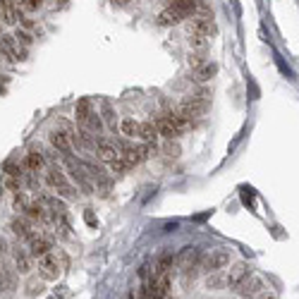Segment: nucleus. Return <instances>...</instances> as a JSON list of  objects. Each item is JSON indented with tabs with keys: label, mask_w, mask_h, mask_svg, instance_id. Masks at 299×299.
<instances>
[{
	"label": "nucleus",
	"mask_w": 299,
	"mask_h": 299,
	"mask_svg": "<svg viewBox=\"0 0 299 299\" xmlns=\"http://www.w3.org/2000/svg\"><path fill=\"white\" fill-rule=\"evenodd\" d=\"M62 268H67V256H65L62 251H57V254H51V251H48V254L41 256V261H38V275H41V280L53 282L60 278Z\"/></svg>",
	"instance_id": "nucleus-1"
},
{
	"label": "nucleus",
	"mask_w": 299,
	"mask_h": 299,
	"mask_svg": "<svg viewBox=\"0 0 299 299\" xmlns=\"http://www.w3.org/2000/svg\"><path fill=\"white\" fill-rule=\"evenodd\" d=\"M189 120H185V117H180L177 112H168V115H163V117H158L156 120V127H158V134L161 136H165V139H177L182 132L187 130Z\"/></svg>",
	"instance_id": "nucleus-2"
},
{
	"label": "nucleus",
	"mask_w": 299,
	"mask_h": 299,
	"mask_svg": "<svg viewBox=\"0 0 299 299\" xmlns=\"http://www.w3.org/2000/svg\"><path fill=\"white\" fill-rule=\"evenodd\" d=\"M208 106H211V101L208 98H201V96H189V98H185L180 106H177V115L180 117H185V120H196V117H204L206 112H208Z\"/></svg>",
	"instance_id": "nucleus-3"
},
{
	"label": "nucleus",
	"mask_w": 299,
	"mask_h": 299,
	"mask_svg": "<svg viewBox=\"0 0 299 299\" xmlns=\"http://www.w3.org/2000/svg\"><path fill=\"white\" fill-rule=\"evenodd\" d=\"M46 185L57 189V194H62V196H70L72 194V189L67 185V177H65V172L60 168H51L46 172Z\"/></svg>",
	"instance_id": "nucleus-4"
},
{
	"label": "nucleus",
	"mask_w": 299,
	"mask_h": 299,
	"mask_svg": "<svg viewBox=\"0 0 299 299\" xmlns=\"http://www.w3.org/2000/svg\"><path fill=\"white\" fill-rule=\"evenodd\" d=\"M230 263V251L227 249H216V251H211L208 256L204 259V271H208V273H216V271H220V268H225Z\"/></svg>",
	"instance_id": "nucleus-5"
},
{
	"label": "nucleus",
	"mask_w": 299,
	"mask_h": 299,
	"mask_svg": "<svg viewBox=\"0 0 299 299\" xmlns=\"http://www.w3.org/2000/svg\"><path fill=\"white\" fill-rule=\"evenodd\" d=\"M235 290H237V295H240V297H244V299L256 297V295H261V290H263V280H261V278H256V275H251V273H249V275H246V278H244V280L240 282V285H237Z\"/></svg>",
	"instance_id": "nucleus-6"
},
{
	"label": "nucleus",
	"mask_w": 299,
	"mask_h": 299,
	"mask_svg": "<svg viewBox=\"0 0 299 299\" xmlns=\"http://www.w3.org/2000/svg\"><path fill=\"white\" fill-rule=\"evenodd\" d=\"M51 249H53V242H51V240L41 237V235H36V232L29 237V256H34V259H41V256H46Z\"/></svg>",
	"instance_id": "nucleus-7"
},
{
	"label": "nucleus",
	"mask_w": 299,
	"mask_h": 299,
	"mask_svg": "<svg viewBox=\"0 0 299 299\" xmlns=\"http://www.w3.org/2000/svg\"><path fill=\"white\" fill-rule=\"evenodd\" d=\"M189 34H201V36H211V34H216V24H213V19L201 15V17H191L189 22Z\"/></svg>",
	"instance_id": "nucleus-8"
},
{
	"label": "nucleus",
	"mask_w": 299,
	"mask_h": 299,
	"mask_svg": "<svg viewBox=\"0 0 299 299\" xmlns=\"http://www.w3.org/2000/svg\"><path fill=\"white\" fill-rule=\"evenodd\" d=\"M15 273H17V271L2 268V266H0V292H2V295H12V292H15V287H17Z\"/></svg>",
	"instance_id": "nucleus-9"
},
{
	"label": "nucleus",
	"mask_w": 299,
	"mask_h": 299,
	"mask_svg": "<svg viewBox=\"0 0 299 299\" xmlns=\"http://www.w3.org/2000/svg\"><path fill=\"white\" fill-rule=\"evenodd\" d=\"M51 146L55 151H60V153H72V141H70V136L65 134V132H60V130H55V132H51Z\"/></svg>",
	"instance_id": "nucleus-10"
},
{
	"label": "nucleus",
	"mask_w": 299,
	"mask_h": 299,
	"mask_svg": "<svg viewBox=\"0 0 299 299\" xmlns=\"http://www.w3.org/2000/svg\"><path fill=\"white\" fill-rule=\"evenodd\" d=\"M168 7L170 10H175L182 19H187V17H191L194 10H196V0H170Z\"/></svg>",
	"instance_id": "nucleus-11"
},
{
	"label": "nucleus",
	"mask_w": 299,
	"mask_h": 299,
	"mask_svg": "<svg viewBox=\"0 0 299 299\" xmlns=\"http://www.w3.org/2000/svg\"><path fill=\"white\" fill-rule=\"evenodd\" d=\"M0 19L5 24L17 22V0H0Z\"/></svg>",
	"instance_id": "nucleus-12"
},
{
	"label": "nucleus",
	"mask_w": 299,
	"mask_h": 299,
	"mask_svg": "<svg viewBox=\"0 0 299 299\" xmlns=\"http://www.w3.org/2000/svg\"><path fill=\"white\" fill-rule=\"evenodd\" d=\"M216 75H218V65H216V62L204 60L199 67H194V79H196V82H208V79H213Z\"/></svg>",
	"instance_id": "nucleus-13"
},
{
	"label": "nucleus",
	"mask_w": 299,
	"mask_h": 299,
	"mask_svg": "<svg viewBox=\"0 0 299 299\" xmlns=\"http://www.w3.org/2000/svg\"><path fill=\"white\" fill-rule=\"evenodd\" d=\"M246 275H249V266H246V263H237V266L230 268V273H227V287L235 290Z\"/></svg>",
	"instance_id": "nucleus-14"
},
{
	"label": "nucleus",
	"mask_w": 299,
	"mask_h": 299,
	"mask_svg": "<svg viewBox=\"0 0 299 299\" xmlns=\"http://www.w3.org/2000/svg\"><path fill=\"white\" fill-rule=\"evenodd\" d=\"M96 156H98V161H103V163H112L120 153H117V149H115L112 144L98 141V144H96Z\"/></svg>",
	"instance_id": "nucleus-15"
},
{
	"label": "nucleus",
	"mask_w": 299,
	"mask_h": 299,
	"mask_svg": "<svg viewBox=\"0 0 299 299\" xmlns=\"http://www.w3.org/2000/svg\"><path fill=\"white\" fill-rule=\"evenodd\" d=\"M139 136H141L146 144H156V139L161 136V134H158V127H156V122H153V120L141 122V125H139Z\"/></svg>",
	"instance_id": "nucleus-16"
},
{
	"label": "nucleus",
	"mask_w": 299,
	"mask_h": 299,
	"mask_svg": "<svg viewBox=\"0 0 299 299\" xmlns=\"http://www.w3.org/2000/svg\"><path fill=\"white\" fill-rule=\"evenodd\" d=\"M43 165H46V161H43V156H41L38 151L27 153V158H24V168L29 170V172H38V170H43Z\"/></svg>",
	"instance_id": "nucleus-17"
},
{
	"label": "nucleus",
	"mask_w": 299,
	"mask_h": 299,
	"mask_svg": "<svg viewBox=\"0 0 299 299\" xmlns=\"http://www.w3.org/2000/svg\"><path fill=\"white\" fill-rule=\"evenodd\" d=\"M89 112H91V101L89 98H79L77 101V106H75V117H77V122H86V117H89Z\"/></svg>",
	"instance_id": "nucleus-18"
},
{
	"label": "nucleus",
	"mask_w": 299,
	"mask_h": 299,
	"mask_svg": "<svg viewBox=\"0 0 299 299\" xmlns=\"http://www.w3.org/2000/svg\"><path fill=\"white\" fill-rule=\"evenodd\" d=\"M139 125H141V122H136V120H134V117H125V120H122V122H120V132H122V134H125V136H139Z\"/></svg>",
	"instance_id": "nucleus-19"
},
{
	"label": "nucleus",
	"mask_w": 299,
	"mask_h": 299,
	"mask_svg": "<svg viewBox=\"0 0 299 299\" xmlns=\"http://www.w3.org/2000/svg\"><path fill=\"white\" fill-rule=\"evenodd\" d=\"M182 22V17L175 12V10H170V7H165L161 15H158V24L161 27H172V24H180Z\"/></svg>",
	"instance_id": "nucleus-20"
},
{
	"label": "nucleus",
	"mask_w": 299,
	"mask_h": 299,
	"mask_svg": "<svg viewBox=\"0 0 299 299\" xmlns=\"http://www.w3.org/2000/svg\"><path fill=\"white\" fill-rule=\"evenodd\" d=\"M15 271H17V273H22V275H27V273L31 271L29 254H24V251H17V254H15Z\"/></svg>",
	"instance_id": "nucleus-21"
},
{
	"label": "nucleus",
	"mask_w": 299,
	"mask_h": 299,
	"mask_svg": "<svg viewBox=\"0 0 299 299\" xmlns=\"http://www.w3.org/2000/svg\"><path fill=\"white\" fill-rule=\"evenodd\" d=\"M10 227H12V232H15L17 237H27V240H29V237L34 235V232H31V225L27 223V220H22V218L12 220V225H10Z\"/></svg>",
	"instance_id": "nucleus-22"
},
{
	"label": "nucleus",
	"mask_w": 299,
	"mask_h": 299,
	"mask_svg": "<svg viewBox=\"0 0 299 299\" xmlns=\"http://www.w3.org/2000/svg\"><path fill=\"white\" fill-rule=\"evenodd\" d=\"M189 48H191V51L204 53L206 48H208V36H201V34H189Z\"/></svg>",
	"instance_id": "nucleus-23"
},
{
	"label": "nucleus",
	"mask_w": 299,
	"mask_h": 299,
	"mask_svg": "<svg viewBox=\"0 0 299 299\" xmlns=\"http://www.w3.org/2000/svg\"><path fill=\"white\" fill-rule=\"evenodd\" d=\"M84 125L89 127V132H96V134L103 130V120H101V117H98V112H94V110L89 112V117H86V122H84Z\"/></svg>",
	"instance_id": "nucleus-24"
},
{
	"label": "nucleus",
	"mask_w": 299,
	"mask_h": 299,
	"mask_svg": "<svg viewBox=\"0 0 299 299\" xmlns=\"http://www.w3.org/2000/svg\"><path fill=\"white\" fill-rule=\"evenodd\" d=\"M101 112H103L106 125H108V127H115V110H112L110 101H103V103H101Z\"/></svg>",
	"instance_id": "nucleus-25"
},
{
	"label": "nucleus",
	"mask_w": 299,
	"mask_h": 299,
	"mask_svg": "<svg viewBox=\"0 0 299 299\" xmlns=\"http://www.w3.org/2000/svg\"><path fill=\"white\" fill-rule=\"evenodd\" d=\"M223 285H227V275H208V280H206L208 290H220Z\"/></svg>",
	"instance_id": "nucleus-26"
},
{
	"label": "nucleus",
	"mask_w": 299,
	"mask_h": 299,
	"mask_svg": "<svg viewBox=\"0 0 299 299\" xmlns=\"http://www.w3.org/2000/svg\"><path fill=\"white\" fill-rule=\"evenodd\" d=\"M15 38H17L19 43H24V46H31V41H34V38H31V34H27V31H22V29H17V31H15Z\"/></svg>",
	"instance_id": "nucleus-27"
},
{
	"label": "nucleus",
	"mask_w": 299,
	"mask_h": 299,
	"mask_svg": "<svg viewBox=\"0 0 299 299\" xmlns=\"http://www.w3.org/2000/svg\"><path fill=\"white\" fill-rule=\"evenodd\" d=\"M27 206H29V201H27V196H24V194H15V208H17V211H24V208H27Z\"/></svg>",
	"instance_id": "nucleus-28"
},
{
	"label": "nucleus",
	"mask_w": 299,
	"mask_h": 299,
	"mask_svg": "<svg viewBox=\"0 0 299 299\" xmlns=\"http://www.w3.org/2000/svg\"><path fill=\"white\" fill-rule=\"evenodd\" d=\"M201 62H204V53H199V51H196V53H191V55H189V65H191V70H194V67H199Z\"/></svg>",
	"instance_id": "nucleus-29"
},
{
	"label": "nucleus",
	"mask_w": 299,
	"mask_h": 299,
	"mask_svg": "<svg viewBox=\"0 0 299 299\" xmlns=\"http://www.w3.org/2000/svg\"><path fill=\"white\" fill-rule=\"evenodd\" d=\"M22 5H24V10H29V12H36L38 7H41V0H22Z\"/></svg>",
	"instance_id": "nucleus-30"
},
{
	"label": "nucleus",
	"mask_w": 299,
	"mask_h": 299,
	"mask_svg": "<svg viewBox=\"0 0 299 299\" xmlns=\"http://www.w3.org/2000/svg\"><path fill=\"white\" fill-rule=\"evenodd\" d=\"M165 153H168V156H177V153H180V146L172 144V139H170L168 144H165Z\"/></svg>",
	"instance_id": "nucleus-31"
},
{
	"label": "nucleus",
	"mask_w": 299,
	"mask_h": 299,
	"mask_svg": "<svg viewBox=\"0 0 299 299\" xmlns=\"http://www.w3.org/2000/svg\"><path fill=\"white\" fill-rule=\"evenodd\" d=\"M27 292H29V295H36V292H41V285H38L36 280H31V282H29V290H27Z\"/></svg>",
	"instance_id": "nucleus-32"
},
{
	"label": "nucleus",
	"mask_w": 299,
	"mask_h": 299,
	"mask_svg": "<svg viewBox=\"0 0 299 299\" xmlns=\"http://www.w3.org/2000/svg\"><path fill=\"white\" fill-rule=\"evenodd\" d=\"M84 218H86V223L91 225V227H94V225H96V220H94V213H91V208H86V213H84Z\"/></svg>",
	"instance_id": "nucleus-33"
},
{
	"label": "nucleus",
	"mask_w": 299,
	"mask_h": 299,
	"mask_svg": "<svg viewBox=\"0 0 299 299\" xmlns=\"http://www.w3.org/2000/svg\"><path fill=\"white\" fill-rule=\"evenodd\" d=\"M115 2H127V0H115Z\"/></svg>",
	"instance_id": "nucleus-34"
}]
</instances>
